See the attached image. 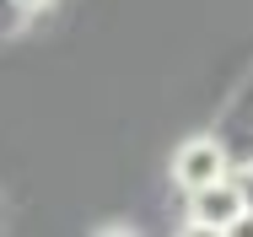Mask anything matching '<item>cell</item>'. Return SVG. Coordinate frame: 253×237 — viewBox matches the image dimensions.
Returning <instances> with one entry per match:
<instances>
[{
    "label": "cell",
    "mask_w": 253,
    "mask_h": 237,
    "mask_svg": "<svg viewBox=\"0 0 253 237\" xmlns=\"http://www.w3.org/2000/svg\"><path fill=\"white\" fill-rule=\"evenodd\" d=\"M183 216H189V232H237L243 227V194L232 184V173L226 178H215V184H200V189L183 194Z\"/></svg>",
    "instance_id": "cell-1"
},
{
    "label": "cell",
    "mask_w": 253,
    "mask_h": 237,
    "mask_svg": "<svg viewBox=\"0 0 253 237\" xmlns=\"http://www.w3.org/2000/svg\"><path fill=\"white\" fill-rule=\"evenodd\" d=\"M226 173H232V156H226V145L215 141V130L210 135H189V141L172 151V184L183 194L200 189V184H215Z\"/></svg>",
    "instance_id": "cell-2"
},
{
    "label": "cell",
    "mask_w": 253,
    "mask_h": 237,
    "mask_svg": "<svg viewBox=\"0 0 253 237\" xmlns=\"http://www.w3.org/2000/svg\"><path fill=\"white\" fill-rule=\"evenodd\" d=\"M215 141L226 145L232 162H253V70L237 81V92L215 113Z\"/></svg>",
    "instance_id": "cell-3"
},
{
    "label": "cell",
    "mask_w": 253,
    "mask_h": 237,
    "mask_svg": "<svg viewBox=\"0 0 253 237\" xmlns=\"http://www.w3.org/2000/svg\"><path fill=\"white\" fill-rule=\"evenodd\" d=\"M65 5L70 0H0V48L22 44L33 33H49L65 16Z\"/></svg>",
    "instance_id": "cell-4"
},
{
    "label": "cell",
    "mask_w": 253,
    "mask_h": 237,
    "mask_svg": "<svg viewBox=\"0 0 253 237\" xmlns=\"http://www.w3.org/2000/svg\"><path fill=\"white\" fill-rule=\"evenodd\" d=\"M232 184H237V194H243V227L237 232H253V162H232Z\"/></svg>",
    "instance_id": "cell-5"
}]
</instances>
